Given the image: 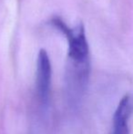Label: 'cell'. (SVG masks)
Here are the masks:
<instances>
[{"label": "cell", "instance_id": "obj_1", "mask_svg": "<svg viewBox=\"0 0 133 134\" xmlns=\"http://www.w3.org/2000/svg\"><path fill=\"white\" fill-rule=\"evenodd\" d=\"M51 24L66 36L68 42V61L88 62L89 61V49L86 37L85 29L82 25L71 29L62 19L53 18Z\"/></svg>", "mask_w": 133, "mask_h": 134}, {"label": "cell", "instance_id": "obj_2", "mask_svg": "<svg viewBox=\"0 0 133 134\" xmlns=\"http://www.w3.org/2000/svg\"><path fill=\"white\" fill-rule=\"evenodd\" d=\"M51 63L45 49H41L37 57V94L41 105L48 106L49 102L51 85Z\"/></svg>", "mask_w": 133, "mask_h": 134}, {"label": "cell", "instance_id": "obj_3", "mask_svg": "<svg viewBox=\"0 0 133 134\" xmlns=\"http://www.w3.org/2000/svg\"><path fill=\"white\" fill-rule=\"evenodd\" d=\"M131 110V98L126 95L120 99L114 112L111 134H129V120Z\"/></svg>", "mask_w": 133, "mask_h": 134}]
</instances>
